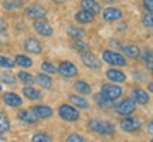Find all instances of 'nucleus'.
I'll return each instance as SVG.
<instances>
[{"mask_svg": "<svg viewBox=\"0 0 153 142\" xmlns=\"http://www.w3.org/2000/svg\"><path fill=\"white\" fill-rule=\"evenodd\" d=\"M122 28H123V30L126 28V23H120L119 24V30H122Z\"/></svg>", "mask_w": 153, "mask_h": 142, "instance_id": "obj_42", "label": "nucleus"}, {"mask_svg": "<svg viewBox=\"0 0 153 142\" xmlns=\"http://www.w3.org/2000/svg\"><path fill=\"white\" fill-rule=\"evenodd\" d=\"M143 7L149 13H153V0H143Z\"/></svg>", "mask_w": 153, "mask_h": 142, "instance_id": "obj_39", "label": "nucleus"}, {"mask_svg": "<svg viewBox=\"0 0 153 142\" xmlns=\"http://www.w3.org/2000/svg\"><path fill=\"white\" fill-rule=\"evenodd\" d=\"M10 131V121L4 112H0V134H6Z\"/></svg>", "mask_w": 153, "mask_h": 142, "instance_id": "obj_28", "label": "nucleus"}, {"mask_svg": "<svg viewBox=\"0 0 153 142\" xmlns=\"http://www.w3.org/2000/svg\"><path fill=\"white\" fill-rule=\"evenodd\" d=\"M74 88H75L76 91L79 94H91V85L88 84V82H85L84 80H76L75 82H74Z\"/></svg>", "mask_w": 153, "mask_h": 142, "instance_id": "obj_24", "label": "nucleus"}, {"mask_svg": "<svg viewBox=\"0 0 153 142\" xmlns=\"http://www.w3.org/2000/svg\"><path fill=\"white\" fill-rule=\"evenodd\" d=\"M102 60L109 64V66H115V67H125L128 64V61L125 60V57L116 51H112V50H105L102 53Z\"/></svg>", "mask_w": 153, "mask_h": 142, "instance_id": "obj_2", "label": "nucleus"}, {"mask_svg": "<svg viewBox=\"0 0 153 142\" xmlns=\"http://www.w3.org/2000/svg\"><path fill=\"white\" fill-rule=\"evenodd\" d=\"M3 7L7 10H17L22 7V3H19L16 0H3Z\"/></svg>", "mask_w": 153, "mask_h": 142, "instance_id": "obj_34", "label": "nucleus"}, {"mask_svg": "<svg viewBox=\"0 0 153 142\" xmlns=\"http://www.w3.org/2000/svg\"><path fill=\"white\" fill-rule=\"evenodd\" d=\"M88 126L92 132L97 135H102V137H111L115 134V126L108 121H101V120H91L88 122Z\"/></svg>", "mask_w": 153, "mask_h": 142, "instance_id": "obj_1", "label": "nucleus"}, {"mask_svg": "<svg viewBox=\"0 0 153 142\" xmlns=\"http://www.w3.org/2000/svg\"><path fill=\"white\" fill-rule=\"evenodd\" d=\"M122 88L116 84H104L101 87V94L104 95L105 98L111 99V101H116L118 98L122 97Z\"/></svg>", "mask_w": 153, "mask_h": 142, "instance_id": "obj_4", "label": "nucleus"}, {"mask_svg": "<svg viewBox=\"0 0 153 142\" xmlns=\"http://www.w3.org/2000/svg\"><path fill=\"white\" fill-rule=\"evenodd\" d=\"M67 33H68V36L72 38L85 37V31H84L81 27H78V26H70V27L67 28Z\"/></svg>", "mask_w": 153, "mask_h": 142, "instance_id": "obj_26", "label": "nucleus"}, {"mask_svg": "<svg viewBox=\"0 0 153 142\" xmlns=\"http://www.w3.org/2000/svg\"><path fill=\"white\" fill-rule=\"evenodd\" d=\"M140 126H142V122H140V120L137 117L128 115L125 120L120 121V128L125 132H131V134L132 132H136L140 129Z\"/></svg>", "mask_w": 153, "mask_h": 142, "instance_id": "obj_6", "label": "nucleus"}, {"mask_svg": "<svg viewBox=\"0 0 153 142\" xmlns=\"http://www.w3.org/2000/svg\"><path fill=\"white\" fill-rule=\"evenodd\" d=\"M122 51H123V54L126 57H129V58H139L140 57V49L137 47V46H133V44H128V46H123V47H120Z\"/></svg>", "mask_w": 153, "mask_h": 142, "instance_id": "obj_22", "label": "nucleus"}, {"mask_svg": "<svg viewBox=\"0 0 153 142\" xmlns=\"http://www.w3.org/2000/svg\"><path fill=\"white\" fill-rule=\"evenodd\" d=\"M17 77H19V80L22 82H24L26 85H33L34 82H36V80H34V77L31 75V74H28V72H26V71H19V74H17Z\"/></svg>", "mask_w": 153, "mask_h": 142, "instance_id": "obj_29", "label": "nucleus"}, {"mask_svg": "<svg viewBox=\"0 0 153 142\" xmlns=\"http://www.w3.org/2000/svg\"><path fill=\"white\" fill-rule=\"evenodd\" d=\"M34 112V115L37 117L38 120H47V118H50V117H53V114H54V111H53V108L51 107H48V105H36V107H33V109H31Z\"/></svg>", "mask_w": 153, "mask_h": 142, "instance_id": "obj_12", "label": "nucleus"}, {"mask_svg": "<svg viewBox=\"0 0 153 142\" xmlns=\"http://www.w3.org/2000/svg\"><path fill=\"white\" fill-rule=\"evenodd\" d=\"M6 31H7V22L0 17V34H4Z\"/></svg>", "mask_w": 153, "mask_h": 142, "instance_id": "obj_40", "label": "nucleus"}, {"mask_svg": "<svg viewBox=\"0 0 153 142\" xmlns=\"http://www.w3.org/2000/svg\"><path fill=\"white\" fill-rule=\"evenodd\" d=\"M106 78L111 80L112 82H123L126 80V75L123 74V71L116 70V68H109L106 71Z\"/></svg>", "mask_w": 153, "mask_h": 142, "instance_id": "obj_21", "label": "nucleus"}, {"mask_svg": "<svg viewBox=\"0 0 153 142\" xmlns=\"http://www.w3.org/2000/svg\"><path fill=\"white\" fill-rule=\"evenodd\" d=\"M17 117H19V120L26 122V124H37L38 121V118L34 115V112L31 109H23V111H20L17 114Z\"/></svg>", "mask_w": 153, "mask_h": 142, "instance_id": "obj_20", "label": "nucleus"}, {"mask_svg": "<svg viewBox=\"0 0 153 142\" xmlns=\"http://www.w3.org/2000/svg\"><path fill=\"white\" fill-rule=\"evenodd\" d=\"M41 70L44 72H47V74H55L57 72V67L53 63H50V61H44V63H41Z\"/></svg>", "mask_w": 153, "mask_h": 142, "instance_id": "obj_35", "label": "nucleus"}, {"mask_svg": "<svg viewBox=\"0 0 153 142\" xmlns=\"http://www.w3.org/2000/svg\"><path fill=\"white\" fill-rule=\"evenodd\" d=\"M34 30L37 31L40 36L43 37H51L53 36V27L47 20L44 19H38V20H34Z\"/></svg>", "mask_w": 153, "mask_h": 142, "instance_id": "obj_9", "label": "nucleus"}, {"mask_svg": "<svg viewBox=\"0 0 153 142\" xmlns=\"http://www.w3.org/2000/svg\"><path fill=\"white\" fill-rule=\"evenodd\" d=\"M31 141L33 142H51V137L47 135V134H43V132H40V134H36L31 137Z\"/></svg>", "mask_w": 153, "mask_h": 142, "instance_id": "obj_36", "label": "nucleus"}, {"mask_svg": "<svg viewBox=\"0 0 153 142\" xmlns=\"http://www.w3.org/2000/svg\"><path fill=\"white\" fill-rule=\"evenodd\" d=\"M16 66V63L14 60H11L9 57H6V55H0V67L1 68H13V67Z\"/></svg>", "mask_w": 153, "mask_h": 142, "instance_id": "obj_32", "label": "nucleus"}, {"mask_svg": "<svg viewBox=\"0 0 153 142\" xmlns=\"http://www.w3.org/2000/svg\"><path fill=\"white\" fill-rule=\"evenodd\" d=\"M57 72L61 74L62 77H65V78H72L78 74V68L71 61H61L60 66L57 67Z\"/></svg>", "mask_w": 153, "mask_h": 142, "instance_id": "obj_7", "label": "nucleus"}, {"mask_svg": "<svg viewBox=\"0 0 153 142\" xmlns=\"http://www.w3.org/2000/svg\"><path fill=\"white\" fill-rule=\"evenodd\" d=\"M20 1H22V0H20Z\"/></svg>", "mask_w": 153, "mask_h": 142, "instance_id": "obj_46", "label": "nucleus"}, {"mask_svg": "<svg viewBox=\"0 0 153 142\" xmlns=\"http://www.w3.org/2000/svg\"><path fill=\"white\" fill-rule=\"evenodd\" d=\"M54 1H55V3H60V4H61V3H64L65 0H54Z\"/></svg>", "mask_w": 153, "mask_h": 142, "instance_id": "obj_44", "label": "nucleus"}, {"mask_svg": "<svg viewBox=\"0 0 153 142\" xmlns=\"http://www.w3.org/2000/svg\"><path fill=\"white\" fill-rule=\"evenodd\" d=\"M24 13H26V16H27L28 19L38 20V19H44V17H45L47 9L43 7V6H40V4H31L24 10Z\"/></svg>", "mask_w": 153, "mask_h": 142, "instance_id": "obj_10", "label": "nucleus"}, {"mask_svg": "<svg viewBox=\"0 0 153 142\" xmlns=\"http://www.w3.org/2000/svg\"><path fill=\"white\" fill-rule=\"evenodd\" d=\"M0 81L4 82V84H9V85H14L16 78H14V75H11L10 72H1L0 74Z\"/></svg>", "mask_w": 153, "mask_h": 142, "instance_id": "obj_33", "label": "nucleus"}, {"mask_svg": "<svg viewBox=\"0 0 153 142\" xmlns=\"http://www.w3.org/2000/svg\"><path fill=\"white\" fill-rule=\"evenodd\" d=\"M79 4H81V9L91 11L92 14H98L99 11H101V4H99L97 0H81Z\"/></svg>", "mask_w": 153, "mask_h": 142, "instance_id": "obj_17", "label": "nucleus"}, {"mask_svg": "<svg viewBox=\"0 0 153 142\" xmlns=\"http://www.w3.org/2000/svg\"><path fill=\"white\" fill-rule=\"evenodd\" d=\"M140 58H142V61L146 64V66H148L149 70L152 71V68H153V66H152V58H153V57H152V50L146 49L145 51H143V54H142V57H140Z\"/></svg>", "mask_w": 153, "mask_h": 142, "instance_id": "obj_31", "label": "nucleus"}, {"mask_svg": "<svg viewBox=\"0 0 153 142\" xmlns=\"http://www.w3.org/2000/svg\"><path fill=\"white\" fill-rule=\"evenodd\" d=\"M34 80H36V82H37L41 88H44V90H51V88H53V80H51V77H50L47 72L38 74Z\"/></svg>", "mask_w": 153, "mask_h": 142, "instance_id": "obj_18", "label": "nucleus"}, {"mask_svg": "<svg viewBox=\"0 0 153 142\" xmlns=\"http://www.w3.org/2000/svg\"><path fill=\"white\" fill-rule=\"evenodd\" d=\"M23 94H24L26 98L31 99V101H38V99H41V97H43L41 91L37 90V88H34L33 85H27V87L23 88Z\"/></svg>", "mask_w": 153, "mask_h": 142, "instance_id": "obj_19", "label": "nucleus"}, {"mask_svg": "<svg viewBox=\"0 0 153 142\" xmlns=\"http://www.w3.org/2000/svg\"><path fill=\"white\" fill-rule=\"evenodd\" d=\"M70 101H71L72 105H75L76 108H81V109H87L89 107V102H88L87 99L81 97V95H78V94H72L71 97H70Z\"/></svg>", "mask_w": 153, "mask_h": 142, "instance_id": "obj_23", "label": "nucleus"}, {"mask_svg": "<svg viewBox=\"0 0 153 142\" xmlns=\"http://www.w3.org/2000/svg\"><path fill=\"white\" fill-rule=\"evenodd\" d=\"M0 141H6V138L3 137V134H0Z\"/></svg>", "mask_w": 153, "mask_h": 142, "instance_id": "obj_45", "label": "nucleus"}, {"mask_svg": "<svg viewBox=\"0 0 153 142\" xmlns=\"http://www.w3.org/2000/svg\"><path fill=\"white\" fill-rule=\"evenodd\" d=\"M85 138L82 135H78V134H72V135H68L67 137V142H84Z\"/></svg>", "mask_w": 153, "mask_h": 142, "instance_id": "obj_38", "label": "nucleus"}, {"mask_svg": "<svg viewBox=\"0 0 153 142\" xmlns=\"http://www.w3.org/2000/svg\"><path fill=\"white\" fill-rule=\"evenodd\" d=\"M149 91H150V93H152V91H153V84H152V82L149 84Z\"/></svg>", "mask_w": 153, "mask_h": 142, "instance_id": "obj_43", "label": "nucleus"}, {"mask_svg": "<svg viewBox=\"0 0 153 142\" xmlns=\"http://www.w3.org/2000/svg\"><path fill=\"white\" fill-rule=\"evenodd\" d=\"M24 50L28 51V53H33V54H40L43 51V47H41V43L36 40V38H27L24 41Z\"/></svg>", "mask_w": 153, "mask_h": 142, "instance_id": "obj_16", "label": "nucleus"}, {"mask_svg": "<svg viewBox=\"0 0 153 142\" xmlns=\"http://www.w3.org/2000/svg\"><path fill=\"white\" fill-rule=\"evenodd\" d=\"M81 60H82V63H84V66L88 67V68H91V70H99V68H101V61H99V58L94 54V53H89V50L82 53Z\"/></svg>", "mask_w": 153, "mask_h": 142, "instance_id": "obj_8", "label": "nucleus"}, {"mask_svg": "<svg viewBox=\"0 0 153 142\" xmlns=\"http://www.w3.org/2000/svg\"><path fill=\"white\" fill-rule=\"evenodd\" d=\"M102 17H104L105 22H116V20H120L123 17V11L120 9H116V7H106L104 11H102Z\"/></svg>", "mask_w": 153, "mask_h": 142, "instance_id": "obj_11", "label": "nucleus"}, {"mask_svg": "<svg viewBox=\"0 0 153 142\" xmlns=\"http://www.w3.org/2000/svg\"><path fill=\"white\" fill-rule=\"evenodd\" d=\"M14 63H16L17 66L23 67V68H30V67L33 66V60H31L30 57H27V55H23V54L16 55Z\"/></svg>", "mask_w": 153, "mask_h": 142, "instance_id": "obj_25", "label": "nucleus"}, {"mask_svg": "<svg viewBox=\"0 0 153 142\" xmlns=\"http://www.w3.org/2000/svg\"><path fill=\"white\" fill-rule=\"evenodd\" d=\"M58 115H60L61 120L68 121V122H75L79 120V112L75 107L68 104H61L58 108Z\"/></svg>", "mask_w": 153, "mask_h": 142, "instance_id": "obj_3", "label": "nucleus"}, {"mask_svg": "<svg viewBox=\"0 0 153 142\" xmlns=\"http://www.w3.org/2000/svg\"><path fill=\"white\" fill-rule=\"evenodd\" d=\"M152 126H153V124H152V121H150V122L148 124V131L150 132V134H152V131H153V129H152Z\"/></svg>", "mask_w": 153, "mask_h": 142, "instance_id": "obj_41", "label": "nucleus"}, {"mask_svg": "<svg viewBox=\"0 0 153 142\" xmlns=\"http://www.w3.org/2000/svg\"><path fill=\"white\" fill-rule=\"evenodd\" d=\"M95 102L98 104L99 108H108V107H111V105H114V101H111V99H108V98H105V97L101 93L95 94Z\"/></svg>", "mask_w": 153, "mask_h": 142, "instance_id": "obj_27", "label": "nucleus"}, {"mask_svg": "<svg viewBox=\"0 0 153 142\" xmlns=\"http://www.w3.org/2000/svg\"><path fill=\"white\" fill-rule=\"evenodd\" d=\"M72 49L76 50V51H79V53H84V51H88V50H89V46H88L87 43H84L82 38H74Z\"/></svg>", "mask_w": 153, "mask_h": 142, "instance_id": "obj_30", "label": "nucleus"}, {"mask_svg": "<svg viewBox=\"0 0 153 142\" xmlns=\"http://www.w3.org/2000/svg\"><path fill=\"white\" fill-rule=\"evenodd\" d=\"M136 104H140V105H146L149 102V94L142 90V88H135L132 91V97H131Z\"/></svg>", "mask_w": 153, "mask_h": 142, "instance_id": "obj_14", "label": "nucleus"}, {"mask_svg": "<svg viewBox=\"0 0 153 142\" xmlns=\"http://www.w3.org/2000/svg\"><path fill=\"white\" fill-rule=\"evenodd\" d=\"M3 102H4L7 107H11V108H17L23 105L22 97L16 93H6L3 94Z\"/></svg>", "mask_w": 153, "mask_h": 142, "instance_id": "obj_13", "label": "nucleus"}, {"mask_svg": "<svg viewBox=\"0 0 153 142\" xmlns=\"http://www.w3.org/2000/svg\"><path fill=\"white\" fill-rule=\"evenodd\" d=\"M142 26L143 27H148L150 28L153 26V13H149L148 14H145V16L142 17Z\"/></svg>", "mask_w": 153, "mask_h": 142, "instance_id": "obj_37", "label": "nucleus"}, {"mask_svg": "<svg viewBox=\"0 0 153 142\" xmlns=\"http://www.w3.org/2000/svg\"><path fill=\"white\" fill-rule=\"evenodd\" d=\"M74 19H75V22H78L79 24H88V23H92L94 22L95 14H92L91 11L81 9L79 11H76V13H75Z\"/></svg>", "mask_w": 153, "mask_h": 142, "instance_id": "obj_15", "label": "nucleus"}, {"mask_svg": "<svg viewBox=\"0 0 153 142\" xmlns=\"http://www.w3.org/2000/svg\"><path fill=\"white\" fill-rule=\"evenodd\" d=\"M136 109V102L132 98H125L123 101H120L119 104L115 107V111L118 112L122 117H128V115H132Z\"/></svg>", "mask_w": 153, "mask_h": 142, "instance_id": "obj_5", "label": "nucleus"}]
</instances>
